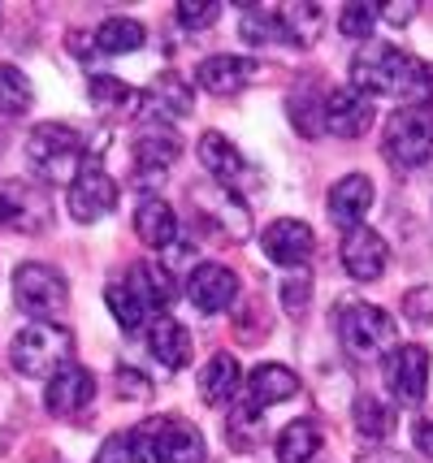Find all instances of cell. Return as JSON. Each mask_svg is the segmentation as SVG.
<instances>
[{"label":"cell","mask_w":433,"mask_h":463,"mask_svg":"<svg viewBox=\"0 0 433 463\" xmlns=\"http://www.w3.org/2000/svg\"><path fill=\"white\" fill-rule=\"evenodd\" d=\"M26 161L40 174L43 182L52 186H70L79 178V169L87 165L83 156V135L74 126H61V121H43L26 135Z\"/></svg>","instance_id":"6da1fadb"},{"label":"cell","mask_w":433,"mask_h":463,"mask_svg":"<svg viewBox=\"0 0 433 463\" xmlns=\"http://www.w3.org/2000/svg\"><path fill=\"white\" fill-rule=\"evenodd\" d=\"M416 70H420V61L399 52L394 43H364L355 52V61H351V87L364 91V96H399V100H408Z\"/></svg>","instance_id":"7a4b0ae2"},{"label":"cell","mask_w":433,"mask_h":463,"mask_svg":"<svg viewBox=\"0 0 433 463\" xmlns=\"http://www.w3.org/2000/svg\"><path fill=\"white\" fill-rule=\"evenodd\" d=\"M70 355H74V338H70L65 325L52 321L22 325L14 334V343H9V360H14L22 377H52L70 364Z\"/></svg>","instance_id":"3957f363"},{"label":"cell","mask_w":433,"mask_h":463,"mask_svg":"<svg viewBox=\"0 0 433 463\" xmlns=\"http://www.w3.org/2000/svg\"><path fill=\"white\" fill-rule=\"evenodd\" d=\"M338 338H343V351L351 360H377L399 346V325L377 303H351L338 317Z\"/></svg>","instance_id":"277c9868"},{"label":"cell","mask_w":433,"mask_h":463,"mask_svg":"<svg viewBox=\"0 0 433 463\" xmlns=\"http://www.w3.org/2000/svg\"><path fill=\"white\" fill-rule=\"evenodd\" d=\"M147 463H204V438L183 416H152L135 429Z\"/></svg>","instance_id":"5b68a950"},{"label":"cell","mask_w":433,"mask_h":463,"mask_svg":"<svg viewBox=\"0 0 433 463\" xmlns=\"http://www.w3.org/2000/svg\"><path fill=\"white\" fill-rule=\"evenodd\" d=\"M14 299L26 317H35V321H52V317H61L65 303H70V282H65L61 269H52V264H18L14 269Z\"/></svg>","instance_id":"8992f818"},{"label":"cell","mask_w":433,"mask_h":463,"mask_svg":"<svg viewBox=\"0 0 433 463\" xmlns=\"http://www.w3.org/2000/svg\"><path fill=\"white\" fill-rule=\"evenodd\" d=\"M386 156L399 169H420L433 161V113L429 109H399L386 121Z\"/></svg>","instance_id":"52a82bcc"},{"label":"cell","mask_w":433,"mask_h":463,"mask_svg":"<svg viewBox=\"0 0 433 463\" xmlns=\"http://www.w3.org/2000/svg\"><path fill=\"white\" fill-rule=\"evenodd\" d=\"M52 222V203L48 191L35 182L9 178L0 182V230H18V234H40Z\"/></svg>","instance_id":"ba28073f"},{"label":"cell","mask_w":433,"mask_h":463,"mask_svg":"<svg viewBox=\"0 0 433 463\" xmlns=\"http://www.w3.org/2000/svg\"><path fill=\"white\" fill-rule=\"evenodd\" d=\"M386 390L394 394V403L420 407L429 394V351L420 343L394 346L386 360Z\"/></svg>","instance_id":"9c48e42d"},{"label":"cell","mask_w":433,"mask_h":463,"mask_svg":"<svg viewBox=\"0 0 433 463\" xmlns=\"http://www.w3.org/2000/svg\"><path fill=\"white\" fill-rule=\"evenodd\" d=\"M96 403V377L87 373L83 364H65L61 373L48 377V390H43V407L57 416V420H79L87 416Z\"/></svg>","instance_id":"30bf717a"},{"label":"cell","mask_w":433,"mask_h":463,"mask_svg":"<svg viewBox=\"0 0 433 463\" xmlns=\"http://www.w3.org/2000/svg\"><path fill=\"white\" fill-rule=\"evenodd\" d=\"M118 208V182L104 174V165L87 161L83 169H79V178L70 182V217L74 222H100V217H108Z\"/></svg>","instance_id":"8fae6325"},{"label":"cell","mask_w":433,"mask_h":463,"mask_svg":"<svg viewBox=\"0 0 433 463\" xmlns=\"http://www.w3.org/2000/svg\"><path fill=\"white\" fill-rule=\"evenodd\" d=\"M186 299L195 303V312L217 317L239 299V273L226 264H195V273L186 278Z\"/></svg>","instance_id":"7c38bea8"},{"label":"cell","mask_w":433,"mask_h":463,"mask_svg":"<svg viewBox=\"0 0 433 463\" xmlns=\"http://www.w3.org/2000/svg\"><path fill=\"white\" fill-rule=\"evenodd\" d=\"M372 118H377V109H372V96L364 91H355V87H334L330 96H325V130H334L338 139H360V135H369Z\"/></svg>","instance_id":"4fadbf2b"},{"label":"cell","mask_w":433,"mask_h":463,"mask_svg":"<svg viewBox=\"0 0 433 463\" xmlns=\"http://www.w3.org/2000/svg\"><path fill=\"white\" fill-rule=\"evenodd\" d=\"M265 256L273 264H282V269H304L312 256V247H316V234H312L308 222H295V217H278L273 225H265Z\"/></svg>","instance_id":"5bb4252c"},{"label":"cell","mask_w":433,"mask_h":463,"mask_svg":"<svg viewBox=\"0 0 433 463\" xmlns=\"http://www.w3.org/2000/svg\"><path fill=\"white\" fill-rule=\"evenodd\" d=\"M386 260H391V247H386V239L377 230H369V225L347 230V239H343V269L355 282H377L386 273Z\"/></svg>","instance_id":"9a60e30c"},{"label":"cell","mask_w":433,"mask_h":463,"mask_svg":"<svg viewBox=\"0 0 433 463\" xmlns=\"http://www.w3.org/2000/svg\"><path fill=\"white\" fill-rule=\"evenodd\" d=\"M200 161H204V169L212 174V178L221 182V191H230V195L248 191L243 182L251 178V165L243 161V152H239L221 130H208L204 139H200Z\"/></svg>","instance_id":"2e32d148"},{"label":"cell","mask_w":433,"mask_h":463,"mask_svg":"<svg viewBox=\"0 0 433 463\" xmlns=\"http://www.w3.org/2000/svg\"><path fill=\"white\" fill-rule=\"evenodd\" d=\"M256 70H260V65L251 57H230V52H221V57H208L195 65V82L204 87L208 96H239V91L256 79Z\"/></svg>","instance_id":"e0dca14e"},{"label":"cell","mask_w":433,"mask_h":463,"mask_svg":"<svg viewBox=\"0 0 433 463\" xmlns=\"http://www.w3.org/2000/svg\"><path fill=\"white\" fill-rule=\"evenodd\" d=\"M325 208H330L334 225L355 230V225H360V217L372 208V182L364 178V174H347V178H338L330 186V200H325Z\"/></svg>","instance_id":"ac0fdd59"},{"label":"cell","mask_w":433,"mask_h":463,"mask_svg":"<svg viewBox=\"0 0 433 463\" xmlns=\"http://www.w3.org/2000/svg\"><path fill=\"white\" fill-rule=\"evenodd\" d=\"M191 104H195V91L186 87L178 74H161V79L152 82L144 91V118H156V121H178L191 113Z\"/></svg>","instance_id":"d6986e66"},{"label":"cell","mask_w":433,"mask_h":463,"mask_svg":"<svg viewBox=\"0 0 433 463\" xmlns=\"http://www.w3.org/2000/svg\"><path fill=\"white\" fill-rule=\"evenodd\" d=\"M135 234L144 247L152 251H165L169 242L178 239V217H174V203L161 200V195H147L139 208H135Z\"/></svg>","instance_id":"ffe728a7"},{"label":"cell","mask_w":433,"mask_h":463,"mask_svg":"<svg viewBox=\"0 0 433 463\" xmlns=\"http://www.w3.org/2000/svg\"><path fill=\"white\" fill-rule=\"evenodd\" d=\"M295 394H299V377L290 368H282V364H260L248 377V407H256V411L287 403Z\"/></svg>","instance_id":"44dd1931"},{"label":"cell","mask_w":433,"mask_h":463,"mask_svg":"<svg viewBox=\"0 0 433 463\" xmlns=\"http://www.w3.org/2000/svg\"><path fill=\"white\" fill-rule=\"evenodd\" d=\"M147 351L165 364L169 373L186 368L191 364V334H186V325H178L174 317H156L147 325Z\"/></svg>","instance_id":"7402d4cb"},{"label":"cell","mask_w":433,"mask_h":463,"mask_svg":"<svg viewBox=\"0 0 433 463\" xmlns=\"http://www.w3.org/2000/svg\"><path fill=\"white\" fill-rule=\"evenodd\" d=\"M87 96H91V104L100 109L104 118H130V113H139L144 109V91H135L130 82L113 79V74H91V82H87Z\"/></svg>","instance_id":"603a6c76"},{"label":"cell","mask_w":433,"mask_h":463,"mask_svg":"<svg viewBox=\"0 0 433 463\" xmlns=\"http://www.w3.org/2000/svg\"><path fill=\"white\" fill-rule=\"evenodd\" d=\"M126 290L144 303L147 312H161V307L174 303V278H169V269H161L156 260L135 264V269L126 273Z\"/></svg>","instance_id":"cb8c5ba5"},{"label":"cell","mask_w":433,"mask_h":463,"mask_svg":"<svg viewBox=\"0 0 433 463\" xmlns=\"http://www.w3.org/2000/svg\"><path fill=\"white\" fill-rule=\"evenodd\" d=\"M239 382H243V373H239V360L234 355H212V360L200 368V399L208 407H221L230 403L234 394H239Z\"/></svg>","instance_id":"d4e9b609"},{"label":"cell","mask_w":433,"mask_h":463,"mask_svg":"<svg viewBox=\"0 0 433 463\" xmlns=\"http://www.w3.org/2000/svg\"><path fill=\"white\" fill-rule=\"evenodd\" d=\"M278 22H282V43L312 48L321 40V31H325V9L321 5H282Z\"/></svg>","instance_id":"484cf974"},{"label":"cell","mask_w":433,"mask_h":463,"mask_svg":"<svg viewBox=\"0 0 433 463\" xmlns=\"http://www.w3.org/2000/svg\"><path fill=\"white\" fill-rule=\"evenodd\" d=\"M147 40L144 22L135 18H104L96 26V48H100L104 57H126V52H139Z\"/></svg>","instance_id":"4316f807"},{"label":"cell","mask_w":433,"mask_h":463,"mask_svg":"<svg viewBox=\"0 0 433 463\" xmlns=\"http://www.w3.org/2000/svg\"><path fill=\"white\" fill-rule=\"evenodd\" d=\"M178 152H183L178 135L147 130V135L135 139V169H139V174H161V169H169V165L178 161Z\"/></svg>","instance_id":"83f0119b"},{"label":"cell","mask_w":433,"mask_h":463,"mask_svg":"<svg viewBox=\"0 0 433 463\" xmlns=\"http://www.w3.org/2000/svg\"><path fill=\"white\" fill-rule=\"evenodd\" d=\"M278 463H312L316 450H321V429L312 420H290L282 433H278Z\"/></svg>","instance_id":"f1b7e54d"},{"label":"cell","mask_w":433,"mask_h":463,"mask_svg":"<svg viewBox=\"0 0 433 463\" xmlns=\"http://www.w3.org/2000/svg\"><path fill=\"white\" fill-rule=\"evenodd\" d=\"M355 429H360V438H369V442H386L394 433V407L381 403L377 394H360V399H355Z\"/></svg>","instance_id":"f546056e"},{"label":"cell","mask_w":433,"mask_h":463,"mask_svg":"<svg viewBox=\"0 0 433 463\" xmlns=\"http://www.w3.org/2000/svg\"><path fill=\"white\" fill-rule=\"evenodd\" d=\"M35 100V91H31V79L22 74L18 65H9V61H0V113H9V118H18L26 113Z\"/></svg>","instance_id":"4dcf8cb0"},{"label":"cell","mask_w":433,"mask_h":463,"mask_svg":"<svg viewBox=\"0 0 433 463\" xmlns=\"http://www.w3.org/2000/svg\"><path fill=\"white\" fill-rule=\"evenodd\" d=\"M104 303H108V312H113V321L122 325L126 334H135L139 325L147 321V307L130 290H126V282H108V290H104Z\"/></svg>","instance_id":"1f68e13d"},{"label":"cell","mask_w":433,"mask_h":463,"mask_svg":"<svg viewBox=\"0 0 433 463\" xmlns=\"http://www.w3.org/2000/svg\"><path fill=\"white\" fill-rule=\"evenodd\" d=\"M239 35H243L251 48L282 43V22H278V14H273V9H256V5H251L248 14H243V22H239Z\"/></svg>","instance_id":"d6a6232c"},{"label":"cell","mask_w":433,"mask_h":463,"mask_svg":"<svg viewBox=\"0 0 433 463\" xmlns=\"http://www.w3.org/2000/svg\"><path fill=\"white\" fill-rule=\"evenodd\" d=\"M96 463H147L144 446H139V438H135V429H130V433H113V438H104L100 450H96Z\"/></svg>","instance_id":"836d02e7"},{"label":"cell","mask_w":433,"mask_h":463,"mask_svg":"<svg viewBox=\"0 0 433 463\" xmlns=\"http://www.w3.org/2000/svg\"><path fill=\"white\" fill-rule=\"evenodd\" d=\"M290 121L299 135H321L325 130V100L316 104V96H290Z\"/></svg>","instance_id":"e575fe53"},{"label":"cell","mask_w":433,"mask_h":463,"mask_svg":"<svg viewBox=\"0 0 433 463\" xmlns=\"http://www.w3.org/2000/svg\"><path fill=\"white\" fill-rule=\"evenodd\" d=\"M372 22H377V9H372V5H347V9L338 14V31H343L347 40H369Z\"/></svg>","instance_id":"d590c367"},{"label":"cell","mask_w":433,"mask_h":463,"mask_svg":"<svg viewBox=\"0 0 433 463\" xmlns=\"http://www.w3.org/2000/svg\"><path fill=\"white\" fill-rule=\"evenodd\" d=\"M174 14H178V22H183V26H191V31H204V26H212V22L221 18V5H217V0H200V5H195V0H183Z\"/></svg>","instance_id":"8d00e7d4"},{"label":"cell","mask_w":433,"mask_h":463,"mask_svg":"<svg viewBox=\"0 0 433 463\" xmlns=\"http://www.w3.org/2000/svg\"><path fill=\"white\" fill-rule=\"evenodd\" d=\"M403 317L412 325H433V286H416L403 295Z\"/></svg>","instance_id":"74e56055"},{"label":"cell","mask_w":433,"mask_h":463,"mask_svg":"<svg viewBox=\"0 0 433 463\" xmlns=\"http://www.w3.org/2000/svg\"><path fill=\"white\" fill-rule=\"evenodd\" d=\"M312 299V282H308V273H295V278H287L282 282V303H287V312L295 317V312H304Z\"/></svg>","instance_id":"f35d334b"},{"label":"cell","mask_w":433,"mask_h":463,"mask_svg":"<svg viewBox=\"0 0 433 463\" xmlns=\"http://www.w3.org/2000/svg\"><path fill=\"white\" fill-rule=\"evenodd\" d=\"M118 390H122V399H147L152 394V382H147L144 373H135V368H118Z\"/></svg>","instance_id":"ab89813d"},{"label":"cell","mask_w":433,"mask_h":463,"mask_svg":"<svg viewBox=\"0 0 433 463\" xmlns=\"http://www.w3.org/2000/svg\"><path fill=\"white\" fill-rule=\"evenodd\" d=\"M412 442H416V450H420V455H429V459H433V416H416Z\"/></svg>","instance_id":"60d3db41"},{"label":"cell","mask_w":433,"mask_h":463,"mask_svg":"<svg viewBox=\"0 0 433 463\" xmlns=\"http://www.w3.org/2000/svg\"><path fill=\"white\" fill-rule=\"evenodd\" d=\"M377 14H386V22H391V26H408V22H412V14H416V5H381Z\"/></svg>","instance_id":"b9f144b4"},{"label":"cell","mask_w":433,"mask_h":463,"mask_svg":"<svg viewBox=\"0 0 433 463\" xmlns=\"http://www.w3.org/2000/svg\"><path fill=\"white\" fill-rule=\"evenodd\" d=\"M360 463H408V459H403V455H386V450H381V455H369V459H360Z\"/></svg>","instance_id":"7bdbcfd3"}]
</instances>
